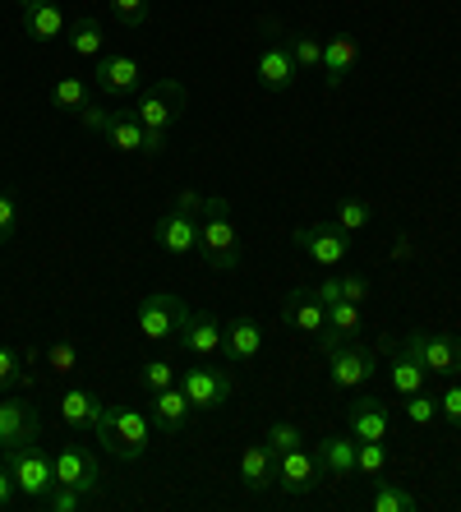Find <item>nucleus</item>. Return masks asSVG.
<instances>
[{"instance_id":"36","label":"nucleus","mask_w":461,"mask_h":512,"mask_svg":"<svg viewBox=\"0 0 461 512\" xmlns=\"http://www.w3.org/2000/svg\"><path fill=\"white\" fill-rule=\"evenodd\" d=\"M139 383L148 388V393H162V388H171L176 379V365L171 360H148V365H139Z\"/></svg>"},{"instance_id":"22","label":"nucleus","mask_w":461,"mask_h":512,"mask_svg":"<svg viewBox=\"0 0 461 512\" xmlns=\"http://www.w3.org/2000/svg\"><path fill=\"white\" fill-rule=\"evenodd\" d=\"M19 19H24V33L33 42H56L65 37V14L51 5V0H19Z\"/></svg>"},{"instance_id":"38","label":"nucleus","mask_w":461,"mask_h":512,"mask_svg":"<svg viewBox=\"0 0 461 512\" xmlns=\"http://www.w3.org/2000/svg\"><path fill=\"white\" fill-rule=\"evenodd\" d=\"M19 383H28L24 356L10 351V346H0V393H10V388H19Z\"/></svg>"},{"instance_id":"7","label":"nucleus","mask_w":461,"mask_h":512,"mask_svg":"<svg viewBox=\"0 0 461 512\" xmlns=\"http://www.w3.org/2000/svg\"><path fill=\"white\" fill-rule=\"evenodd\" d=\"M402 351L415 356L425 365V374H438V379H457L461 374V342L448 333H429V328H415V333L402 337Z\"/></svg>"},{"instance_id":"43","label":"nucleus","mask_w":461,"mask_h":512,"mask_svg":"<svg viewBox=\"0 0 461 512\" xmlns=\"http://www.w3.org/2000/svg\"><path fill=\"white\" fill-rule=\"evenodd\" d=\"M74 508H83V494H79V489L56 485V489L47 494V512H74Z\"/></svg>"},{"instance_id":"9","label":"nucleus","mask_w":461,"mask_h":512,"mask_svg":"<svg viewBox=\"0 0 461 512\" xmlns=\"http://www.w3.org/2000/svg\"><path fill=\"white\" fill-rule=\"evenodd\" d=\"M328 383L337 388V393H351V388H360V383H369L374 374H379V351H369V346H360L351 337V342L332 346L328 351Z\"/></svg>"},{"instance_id":"47","label":"nucleus","mask_w":461,"mask_h":512,"mask_svg":"<svg viewBox=\"0 0 461 512\" xmlns=\"http://www.w3.org/2000/svg\"><path fill=\"white\" fill-rule=\"evenodd\" d=\"M314 296L323 300V305H332V300H342V277H328V282L314 286Z\"/></svg>"},{"instance_id":"45","label":"nucleus","mask_w":461,"mask_h":512,"mask_svg":"<svg viewBox=\"0 0 461 512\" xmlns=\"http://www.w3.org/2000/svg\"><path fill=\"white\" fill-rule=\"evenodd\" d=\"M342 300H355V305H365L369 300V282L360 273H342Z\"/></svg>"},{"instance_id":"14","label":"nucleus","mask_w":461,"mask_h":512,"mask_svg":"<svg viewBox=\"0 0 461 512\" xmlns=\"http://www.w3.org/2000/svg\"><path fill=\"white\" fill-rule=\"evenodd\" d=\"M143 84V65L134 56H125V51H111V56H97L93 65V88L107 97H130L139 93Z\"/></svg>"},{"instance_id":"40","label":"nucleus","mask_w":461,"mask_h":512,"mask_svg":"<svg viewBox=\"0 0 461 512\" xmlns=\"http://www.w3.org/2000/svg\"><path fill=\"white\" fill-rule=\"evenodd\" d=\"M107 5L125 28H143L148 24V10H153V0H107Z\"/></svg>"},{"instance_id":"3","label":"nucleus","mask_w":461,"mask_h":512,"mask_svg":"<svg viewBox=\"0 0 461 512\" xmlns=\"http://www.w3.org/2000/svg\"><path fill=\"white\" fill-rule=\"evenodd\" d=\"M199 217H203V199L194 190H185L176 199V208L157 222L153 240H157V250L171 254V259H185V254L199 250Z\"/></svg>"},{"instance_id":"48","label":"nucleus","mask_w":461,"mask_h":512,"mask_svg":"<svg viewBox=\"0 0 461 512\" xmlns=\"http://www.w3.org/2000/svg\"><path fill=\"white\" fill-rule=\"evenodd\" d=\"M406 254H411V240H406V236H402V240H397V245H392V259L402 263V259H406Z\"/></svg>"},{"instance_id":"32","label":"nucleus","mask_w":461,"mask_h":512,"mask_svg":"<svg viewBox=\"0 0 461 512\" xmlns=\"http://www.w3.org/2000/svg\"><path fill=\"white\" fill-rule=\"evenodd\" d=\"M291 56H296V70H319L323 65V37L319 33H296L291 37Z\"/></svg>"},{"instance_id":"17","label":"nucleus","mask_w":461,"mask_h":512,"mask_svg":"<svg viewBox=\"0 0 461 512\" xmlns=\"http://www.w3.org/2000/svg\"><path fill=\"white\" fill-rule=\"evenodd\" d=\"M190 397H185V388L180 383H171V388H162V393H153V402H148V420H153V434H185V425H190Z\"/></svg>"},{"instance_id":"15","label":"nucleus","mask_w":461,"mask_h":512,"mask_svg":"<svg viewBox=\"0 0 461 512\" xmlns=\"http://www.w3.org/2000/svg\"><path fill=\"white\" fill-rule=\"evenodd\" d=\"M319 480H323V466L305 448H291V453L277 457V485H282V494H314Z\"/></svg>"},{"instance_id":"31","label":"nucleus","mask_w":461,"mask_h":512,"mask_svg":"<svg viewBox=\"0 0 461 512\" xmlns=\"http://www.w3.org/2000/svg\"><path fill=\"white\" fill-rule=\"evenodd\" d=\"M383 466H388V448H383V439H355V476L379 480Z\"/></svg>"},{"instance_id":"27","label":"nucleus","mask_w":461,"mask_h":512,"mask_svg":"<svg viewBox=\"0 0 461 512\" xmlns=\"http://www.w3.org/2000/svg\"><path fill=\"white\" fill-rule=\"evenodd\" d=\"M102 397L88 393V388H70V393L60 397V420L70 429H97V420H102Z\"/></svg>"},{"instance_id":"46","label":"nucleus","mask_w":461,"mask_h":512,"mask_svg":"<svg viewBox=\"0 0 461 512\" xmlns=\"http://www.w3.org/2000/svg\"><path fill=\"white\" fill-rule=\"evenodd\" d=\"M14 494H19V485H14V476H10V466H0V512L14 503Z\"/></svg>"},{"instance_id":"37","label":"nucleus","mask_w":461,"mask_h":512,"mask_svg":"<svg viewBox=\"0 0 461 512\" xmlns=\"http://www.w3.org/2000/svg\"><path fill=\"white\" fill-rule=\"evenodd\" d=\"M47 370L51 374H74L79 370V346H74L70 337H60V342L47 346Z\"/></svg>"},{"instance_id":"1","label":"nucleus","mask_w":461,"mask_h":512,"mask_svg":"<svg viewBox=\"0 0 461 512\" xmlns=\"http://www.w3.org/2000/svg\"><path fill=\"white\" fill-rule=\"evenodd\" d=\"M199 254L213 273H236L240 268V236H236V217H231V199L213 194L203 199L199 217Z\"/></svg>"},{"instance_id":"34","label":"nucleus","mask_w":461,"mask_h":512,"mask_svg":"<svg viewBox=\"0 0 461 512\" xmlns=\"http://www.w3.org/2000/svg\"><path fill=\"white\" fill-rule=\"evenodd\" d=\"M263 443L272 448V457H282V453H291V448H305V434H300V425H291V420H277Z\"/></svg>"},{"instance_id":"11","label":"nucleus","mask_w":461,"mask_h":512,"mask_svg":"<svg viewBox=\"0 0 461 512\" xmlns=\"http://www.w3.org/2000/svg\"><path fill=\"white\" fill-rule=\"evenodd\" d=\"M305 259H314L319 268H337V263L351 254V231H342L337 222H309V227H296L291 231Z\"/></svg>"},{"instance_id":"21","label":"nucleus","mask_w":461,"mask_h":512,"mask_svg":"<svg viewBox=\"0 0 461 512\" xmlns=\"http://www.w3.org/2000/svg\"><path fill=\"white\" fill-rule=\"evenodd\" d=\"M360 328H365L360 305H355V300H332V305H328V323H323V333H319V346H323V351H332V346H342V342H351V337H360Z\"/></svg>"},{"instance_id":"20","label":"nucleus","mask_w":461,"mask_h":512,"mask_svg":"<svg viewBox=\"0 0 461 512\" xmlns=\"http://www.w3.org/2000/svg\"><path fill=\"white\" fill-rule=\"evenodd\" d=\"M346 429H351L355 439H388L392 411L379 397H355V402L346 406Z\"/></svg>"},{"instance_id":"44","label":"nucleus","mask_w":461,"mask_h":512,"mask_svg":"<svg viewBox=\"0 0 461 512\" xmlns=\"http://www.w3.org/2000/svg\"><path fill=\"white\" fill-rule=\"evenodd\" d=\"M74 116H79L83 130H97V134H102V130H107V120H111V111H107V107H97V102H88V107H79Z\"/></svg>"},{"instance_id":"6","label":"nucleus","mask_w":461,"mask_h":512,"mask_svg":"<svg viewBox=\"0 0 461 512\" xmlns=\"http://www.w3.org/2000/svg\"><path fill=\"white\" fill-rule=\"evenodd\" d=\"M263 33H272L268 42H263L259 51V65H254V74H259V88H268V93H286V88L296 84V56H291V37H282V24L277 19H259Z\"/></svg>"},{"instance_id":"16","label":"nucleus","mask_w":461,"mask_h":512,"mask_svg":"<svg viewBox=\"0 0 461 512\" xmlns=\"http://www.w3.org/2000/svg\"><path fill=\"white\" fill-rule=\"evenodd\" d=\"M28 439H37V406L28 397H5L0 402V453H10Z\"/></svg>"},{"instance_id":"28","label":"nucleus","mask_w":461,"mask_h":512,"mask_svg":"<svg viewBox=\"0 0 461 512\" xmlns=\"http://www.w3.org/2000/svg\"><path fill=\"white\" fill-rule=\"evenodd\" d=\"M107 143L116 148V153H143V125H139V116L134 111H111V120H107Z\"/></svg>"},{"instance_id":"26","label":"nucleus","mask_w":461,"mask_h":512,"mask_svg":"<svg viewBox=\"0 0 461 512\" xmlns=\"http://www.w3.org/2000/svg\"><path fill=\"white\" fill-rule=\"evenodd\" d=\"M379 351H388V374H392V388H397V393L402 397H411V393H420V388H425V365H420V360L415 356H406L402 346H392V342H379Z\"/></svg>"},{"instance_id":"41","label":"nucleus","mask_w":461,"mask_h":512,"mask_svg":"<svg viewBox=\"0 0 461 512\" xmlns=\"http://www.w3.org/2000/svg\"><path fill=\"white\" fill-rule=\"evenodd\" d=\"M438 416L448 420L452 429H461V383L448 379V388H443V397H438Z\"/></svg>"},{"instance_id":"35","label":"nucleus","mask_w":461,"mask_h":512,"mask_svg":"<svg viewBox=\"0 0 461 512\" xmlns=\"http://www.w3.org/2000/svg\"><path fill=\"white\" fill-rule=\"evenodd\" d=\"M51 102H56L60 111H70V116H74V111H79V107H88V84H83V79H74V74H70V79H60V84H56V93H51Z\"/></svg>"},{"instance_id":"42","label":"nucleus","mask_w":461,"mask_h":512,"mask_svg":"<svg viewBox=\"0 0 461 512\" xmlns=\"http://www.w3.org/2000/svg\"><path fill=\"white\" fill-rule=\"evenodd\" d=\"M14 231H19V203L10 190H0V245L14 240Z\"/></svg>"},{"instance_id":"30","label":"nucleus","mask_w":461,"mask_h":512,"mask_svg":"<svg viewBox=\"0 0 461 512\" xmlns=\"http://www.w3.org/2000/svg\"><path fill=\"white\" fill-rule=\"evenodd\" d=\"M374 512H415V494L392 480H374V499H369Z\"/></svg>"},{"instance_id":"2","label":"nucleus","mask_w":461,"mask_h":512,"mask_svg":"<svg viewBox=\"0 0 461 512\" xmlns=\"http://www.w3.org/2000/svg\"><path fill=\"white\" fill-rule=\"evenodd\" d=\"M97 443L120 462H139L153 443V420H148V411H134V406H102Z\"/></svg>"},{"instance_id":"33","label":"nucleus","mask_w":461,"mask_h":512,"mask_svg":"<svg viewBox=\"0 0 461 512\" xmlns=\"http://www.w3.org/2000/svg\"><path fill=\"white\" fill-rule=\"evenodd\" d=\"M369 222H374V208H369L365 199H342L337 203V227L342 231H351L355 236V231H365Z\"/></svg>"},{"instance_id":"10","label":"nucleus","mask_w":461,"mask_h":512,"mask_svg":"<svg viewBox=\"0 0 461 512\" xmlns=\"http://www.w3.org/2000/svg\"><path fill=\"white\" fill-rule=\"evenodd\" d=\"M180 388H185L194 411H222L231 402V393H236V379H231V370H217V365L199 360L194 370L180 374Z\"/></svg>"},{"instance_id":"23","label":"nucleus","mask_w":461,"mask_h":512,"mask_svg":"<svg viewBox=\"0 0 461 512\" xmlns=\"http://www.w3.org/2000/svg\"><path fill=\"white\" fill-rule=\"evenodd\" d=\"M222 351L236 365H249V360H259V351H263V328L254 319H231V323H222Z\"/></svg>"},{"instance_id":"29","label":"nucleus","mask_w":461,"mask_h":512,"mask_svg":"<svg viewBox=\"0 0 461 512\" xmlns=\"http://www.w3.org/2000/svg\"><path fill=\"white\" fill-rule=\"evenodd\" d=\"M65 33H70V51H74V56H83V60H97V56H102V42H107V37H102V24H97L93 14L74 19Z\"/></svg>"},{"instance_id":"5","label":"nucleus","mask_w":461,"mask_h":512,"mask_svg":"<svg viewBox=\"0 0 461 512\" xmlns=\"http://www.w3.org/2000/svg\"><path fill=\"white\" fill-rule=\"evenodd\" d=\"M185 107H190L185 84H180V79H157L153 88H143V93H139L134 116H139V125L148 134H171V125L185 116Z\"/></svg>"},{"instance_id":"25","label":"nucleus","mask_w":461,"mask_h":512,"mask_svg":"<svg viewBox=\"0 0 461 512\" xmlns=\"http://www.w3.org/2000/svg\"><path fill=\"white\" fill-rule=\"evenodd\" d=\"M314 457H319L323 476H355V434L342 439V434H323L314 443Z\"/></svg>"},{"instance_id":"8","label":"nucleus","mask_w":461,"mask_h":512,"mask_svg":"<svg viewBox=\"0 0 461 512\" xmlns=\"http://www.w3.org/2000/svg\"><path fill=\"white\" fill-rule=\"evenodd\" d=\"M185 314H190V305H185L176 291H153V296L139 300L134 323H139V333L148 337V342H176V328Z\"/></svg>"},{"instance_id":"24","label":"nucleus","mask_w":461,"mask_h":512,"mask_svg":"<svg viewBox=\"0 0 461 512\" xmlns=\"http://www.w3.org/2000/svg\"><path fill=\"white\" fill-rule=\"evenodd\" d=\"M277 480V457H272L268 443H249L245 453H240V485L249 494H263V489Z\"/></svg>"},{"instance_id":"4","label":"nucleus","mask_w":461,"mask_h":512,"mask_svg":"<svg viewBox=\"0 0 461 512\" xmlns=\"http://www.w3.org/2000/svg\"><path fill=\"white\" fill-rule=\"evenodd\" d=\"M5 457V466H10V476L14 485H19V494L33 503H47V494L56 489V462L47 457V448L37 439L19 443V448H10V453H0Z\"/></svg>"},{"instance_id":"39","label":"nucleus","mask_w":461,"mask_h":512,"mask_svg":"<svg viewBox=\"0 0 461 512\" xmlns=\"http://www.w3.org/2000/svg\"><path fill=\"white\" fill-rule=\"evenodd\" d=\"M406 420H411V425H420V429L434 425V420H438V397H429L425 388H420V393H411V397H406Z\"/></svg>"},{"instance_id":"18","label":"nucleus","mask_w":461,"mask_h":512,"mask_svg":"<svg viewBox=\"0 0 461 512\" xmlns=\"http://www.w3.org/2000/svg\"><path fill=\"white\" fill-rule=\"evenodd\" d=\"M355 60H360V42H355V33L323 37V65H319V74H323V84H328L332 93H337V88L351 79Z\"/></svg>"},{"instance_id":"12","label":"nucleus","mask_w":461,"mask_h":512,"mask_svg":"<svg viewBox=\"0 0 461 512\" xmlns=\"http://www.w3.org/2000/svg\"><path fill=\"white\" fill-rule=\"evenodd\" d=\"M51 462H56V485L79 489L83 499L102 489V466H97V457L88 453L83 443H60Z\"/></svg>"},{"instance_id":"13","label":"nucleus","mask_w":461,"mask_h":512,"mask_svg":"<svg viewBox=\"0 0 461 512\" xmlns=\"http://www.w3.org/2000/svg\"><path fill=\"white\" fill-rule=\"evenodd\" d=\"M176 346L194 360H213L222 351V319L208 310H190L176 328Z\"/></svg>"},{"instance_id":"19","label":"nucleus","mask_w":461,"mask_h":512,"mask_svg":"<svg viewBox=\"0 0 461 512\" xmlns=\"http://www.w3.org/2000/svg\"><path fill=\"white\" fill-rule=\"evenodd\" d=\"M282 319L286 328H296V333H323V323H328V305L314 296V286H296L291 296L282 300Z\"/></svg>"}]
</instances>
